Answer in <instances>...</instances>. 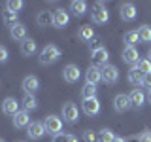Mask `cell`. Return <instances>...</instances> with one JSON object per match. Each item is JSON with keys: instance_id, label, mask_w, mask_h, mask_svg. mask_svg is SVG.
I'll list each match as a JSON object with an SVG mask.
<instances>
[{"instance_id": "cell-25", "label": "cell", "mask_w": 151, "mask_h": 142, "mask_svg": "<svg viewBox=\"0 0 151 142\" xmlns=\"http://www.w3.org/2000/svg\"><path fill=\"white\" fill-rule=\"evenodd\" d=\"M78 38H79L81 42H91L93 38H94L93 27H91V25H83L81 28H79V32H78Z\"/></svg>"}, {"instance_id": "cell-3", "label": "cell", "mask_w": 151, "mask_h": 142, "mask_svg": "<svg viewBox=\"0 0 151 142\" xmlns=\"http://www.w3.org/2000/svg\"><path fill=\"white\" fill-rule=\"evenodd\" d=\"M108 59H110V53L104 46H98V47H93L91 51V61H93V66H98V68H104L108 64Z\"/></svg>"}, {"instance_id": "cell-10", "label": "cell", "mask_w": 151, "mask_h": 142, "mask_svg": "<svg viewBox=\"0 0 151 142\" xmlns=\"http://www.w3.org/2000/svg\"><path fill=\"white\" fill-rule=\"evenodd\" d=\"M63 78L66 83H76L81 78V70L78 68V64H66L63 70Z\"/></svg>"}, {"instance_id": "cell-32", "label": "cell", "mask_w": 151, "mask_h": 142, "mask_svg": "<svg viewBox=\"0 0 151 142\" xmlns=\"http://www.w3.org/2000/svg\"><path fill=\"white\" fill-rule=\"evenodd\" d=\"M2 19H4V23H6V25H9V27H13L15 23H19V21H17V13H13V12H8V9L4 12Z\"/></svg>"}, {"instance_id": "cell-8", "label": "cell", "mask_w": 151, "mask_h": 142, "mask_svg": "<svg viewBox=\"0 0 151 142\" xmlns=\"http://www.w3.org/2000/svg\"><path fill=\"white\" fill-rule=\"evenodd\" d=\"M44 135H45L44 121H32L30 125L27 127V136H28L30 140H40Z\"/></svg>"}, {"instance_id": "cell-42", "label": "cell", "mask_w": 151, "mask_h": 142, "mask_svg": "<svg viewBox=\"0 0 151 142\" xmlns=\"http://www.w3.org/2000/svg\"><path fill=\"white\" fill-rule=\"evenodd\" d=\"M19 142H23V140H19Z\"/></svg>"}, {"instance_id": "cell-14", "label": "cell", "mask_w": 151, "mask_h": 142, "mask_svg": "<svg viewBox=\"0 0 151 142\" xmlns=\"http://www.w3.org/2000/svg\"><path fill=\"white\" fill-rule=\"evenodd\" d=\"M102 82V68L98 66H89L85 70V83H93V85H98Z\"/></svg>"}, {"instance_id": "cell-7", "label": "cell", "mask_w": 151, "mask_h": 142, "mask_svg": "<svg viewBox=\"0 0 151 142\" xmlns=\"http://www.w3.org/2000/svg\"><path fill=\"white\" fill-rule=\"evenodd\" d=\"M117 80H119V70H117L115 64H106L102 68V82L108 83V85H113L117 83Z\"/></svg>"}, {"instance_id": "cell-33", "label": "cell", "mask_w": 151, "mask_h": 142, "mask_svg": "<svg viewBox=\"0 0 151 142\" xmlns=\"http://www.w3.org/2000/svg\"><path fill=\"white\" fill-rule=\"evenodd\" d=\"M136 68H138L144 76L149 74V72H151V61H147V59H140V63L136 64Z\"/></svg>"}, {"instance_id": "cell-28", "label": "cell", "mask_w": 151, "mask_h": 142, "mask_svg": "<svg viewBox=\"0 0 151 142\" xmlns=\"http://www.w3.org/2000/svg\"><path fill=\"white\" fill-rule=\"evenodd\" d=\"M81 97H83V101H87V99H94V97H96V85L85 83L81 87Z\"/></svg>"}, {"instance_id": "cell-40", "label": "cell", "mask_w": 151, "mask_h": 142, "mask_svg": "<svg viewBox=\"0 0 151 142\" xmlns=\"http://www.w3.org/2000/svg\"><path fill=\"white\" fill-rule=\"evenodd\" d=\"M147 61H151V47L147 49Z\"/></svg>"}, {"instance_id": "cell-41", "label": "cell", "mask_w": 151, "mask_h": 142, "mask_svg": "<svg viewBox=\"0 0 151 142\" xmlns=\"http://www.w3.org/2000/svg\"><path fill=\"white\" fill-rule=\"evenodd\" d=\"M0 142H6V140H2V138H0Z\"/></svg>"}, {"instance_id": "cell-20", "label": "cell", "mask_w": 151, "mask_h": 142, "mask_svg": "<svg viewBox=\"0 0 151 142\" xmlns=\"http://www.w3.org/2000/svg\"><path fill=\"white\" fill-rule=\"evenodd\" d=\"M129 99H130L132 106H136V108H142L145 104V95H144L142 89H132L129 93Z\"/></svg>"}, {"instance_id": "cell-39", "label": "cell", "mask_w": 151, "mask_h": 142, "mask_svg": "<svg viewBox=\"0 0 151 142\" xmlns=\"http://www.w3.org/2000/svg\"><path fill=\"white\" fill-rule=\"evenodd\" d=\"M145 101L151 104V89H147V97H145Z\"/></svg>"}, {"instance_id": "cell-36", "label": "cell", "mask_w": 151, "mask_h": 142, "mask_svg": "<svg viewBox=\"0 0 151 142\" xmlns=\"http://www.w3.org/2000/svg\"><path fill=\"white\" fill-rule=\"evenodd\" d=\"M138 142H151V131H144L138 136Z\"/></svg>"}, {"instance_id": "cell-35", "label": "cell", "mask_w": 151, "mask_h": 142, "mask_svg": "<svg viewBox=\"0 0 151 142\" xmlns=\"http://www.w3.org/2000/svg\"><path fill=\"white\" fill-rule=\"evenodd\" d=\"M8 59H9V51H8L4 46H0V64L8 63Z\"/></svg>"}, {"instance_id": "cell-21", "label": "cell", "mask_w": 151, "mask_h": 142, "mask_svg": "<svg viewBox=\"0 0 151 142\" xmlns=\"http://www.w3.org/2000/svg\"><path fill=\"white\" fill-rule=\"evenodd\" d=\"M87 9H89V6H87V2H83V0H72V2H70V12H72L76 17L85 15Z\"/></svg>"}, {"instance_id": "cell-31", "label": "cell", "mask_w": 151, "mask_h": 142, "mask_svg": "<svg viewBox=\"0 0 151 142\" xmlns=\"http://www.w3.org/2000/svg\"><path fill=\"white\" fill-rule=\"evenodd\" d=\"M23 6H25L23 0H9V2H6V9L8 12H13V13H19L23 9Z\"/></svg>"}, {"instance_id": "cell-38", "label": "cell", "mask_w": 151, "mask_h": 142, "mask_svg": "<svg viewBox=\"0 0 151 142\" xmlns=\"http://www.w3.org/2000/svg\"><path fill=\"white\" fill-rule=\"evenodd\" d=\"M113 142H127V138H123V136H115Z\"/></svg>"}, {"instance_id": "cell-16", "label": "cell", "mask_w": 151, "mask_h": 142, "mask_svg": "<svg viewBox=\"0 0 151 142\" xmlns=\"http://www.w3.org/2000/svg\"><path fill=\"white\" fill-rule=\"evenodd\" d=\"M113 108H115L117 112L130 110V108H132V102H130L129 95H125V93H119V95H117V97L113 99Z\"/></svg>"}, {"instance_id": "cell-1", "label": "cell", "mask_w": 151, "mask_h": 142, "mask_svg": "<svg viewBox=\"0 0 151 142\" xmlns=\"http://www.w3.org/2000/svg\"><path fill=\"white\" fill-rule=\"evenodd\" d=\"M60 49L57 47L55 44H47L44 49L40 51V57H38V61H40V64H53L57 61L60 59Z\"/></svg>"}, {"instance_id": "cell-27", "label": "cell", "mask_w": 151, "mask_h": 142, "mask_svg": "<svg viewBox=\"0 0 151 142\" xmlns=\"http://www.w3.org/2000/svg\"><path fill=\"white\" fill-rule=\"evenodd\" d=\"M123 42H125V46L134 47L136 42H140L138 40V30H127L125 34H123Z\"/></svg>"}, {"instance_id": "cell-37", "label": "cell", "mask_w": 151, "mask_h": 142, "mask_svg": "<svg viewBox=\"0 0 151 142\" xmlns=\"http://www.w3.org/2000/svg\"><path fill=\"white\" fill-rule=\"evenodd\" d=\"M144 87H147V89H151V72L144 76Z\"/></svg>"}, {"instance_id": "cell-15", "label": "cell", "mask_w": 151, "mask_h": 142, "mask_svg": "<svg viewBox=\"0 0 151 142\" xmlns=\"http://www.w3.org/2000/svg\"><path fill=\"white\" fill-rule=\"evenodd\" d=\"M21 87H23V91H25V95H34L38 89H40V80H38L36 76H27V78L23 80Z\"/></svg>"}, {"instance_id": "cell-9", "label": "cell", "mask_w": 151, "mask_h": 142, "mask_svg": "<svg viewBox=\"0 0 151 142\" xmlns=\"http://www.w3.org/2000/svg\"><path fill=\"white\" fill-rule=\"evenodd\" d=\"M81 108H83V112L87 114L89 117H94V116H98V114H100V101H98V97L87 99V101L81 102Z\"/></svg>"}, {"instance_id": "cell-22", "label": "cell", "mask_w": 151, "mask_h": 142, "mask_svg": "<svg viewBox=\"0 0 151 142\" xmlns=\"http://www.w3.org/2000/svg\"><path fill=\"white\" fill-rule=\"evenodd\" d=\"M36 51H38V44H36V40H32V38H27V40L21 44V53L25 57H32Z\"/></svg>"}, {"instance_id": "cell-24", "label": "cell", "mask_w": 151, "mask_h": 142, "mask_svg": "<svg viewBox=\"0 0 151 142\" xmlns=\"http://www.w3.org/2000/svg\"><path fill=\"white\" fill-rule=\"evenodd\" d=\"M23 110H27V112H34L36 108H38V99H36V95H25L23 97Z\"/></svg>"}, {"instance_id": "cell-19", "label": "cell", "mask_w": 151, "mask_h": 142, "mask_svg": "<svg viewBox=\"0 0 151 142\" xmlns=\"http://www.w3.org/2000/svg\"><path fill=\"white\" fill-rule=\"evenodd\" d=\"M127 78H129V83H130V85H134V89L140 87V85H144V74H142L140 70L136 68V66H132V68L129 70Z\"/></svg>"}, {"instance_id": "cell-18", "label": "cell", "mask_w": 151, "mask_h": 142, "mask_svg": "<svg viewBox=\"0 0 151 142\" xmlns=\"http://www.w3.org/2000/svg\"><path fill=\"white\" fill-rule=\"evenodd\" d=\"M9 36L13 38L15 42H25L27 40V27L23 23H15L13 27H9Z\"/></svg>"}, {"instance_id": "cell-29", "label": "cell", "mask_w": 151, "mask_h": 142, "mask_svg": "<svg viewBox=\"0 0 151 142\" xmlns=\"http://www.w3.org/2000/svg\"><path fill=\"white\" fill-rule=\"evenodd\" d=\"M51 142H78V136L72 133H60V135H55Z\"/></svg>"}, {"instance_id": "cell-6", "label": "cell", "mask_w": 151, "mask_h": 142, "mask_svg": "<svg viewBox=\"0 0 151 142\" xmlns=\"http://www.w3.org/2000/svg\"><path fill=\"white\" fill-rule=\"evenodd\" d=\"M63 117L66 123H78L79 120V108L74 102H64L63 104Z\"/></svg>"}, {"instance_id": "cell-30", "label": "cell", "mask_w": 151, "mask_h": 142, "mask_svg": "<svg viewBox=\"0 0 151 142\" xmlns=\"http://www.w3.org/2000/svg\"><path fill=\"white\" fill-rule=\"evenodd\" d=\"M113 131L111 129H102L100 133L96 135V142H113Z\"/></svg>"}, {"instance_id": "cell-5", "label": "cell", "mask_w": 151, "mask_h": 142, "mask_svg": "<svg viewBox=\"0 0 151 142\" xmlns=\"http://www.w3.org/2000/svg\"><path fill=\"white\" fill-rule=\"evenodd\" d=\"M136 15H138V9H136V6L132 2H123L121 6H119V17H121V21H127V23H130V21H134Z\"/></svg>"}, {"instance_id": "cell-4", "label": "cell", "mask_w": 151, "mask_h": 142, "mask_svg": "<svg viewBox=\"0 0 151 142\" xmlns=\"http://www.w3.org/2000/svg\"><path fill=\"white\" fill-rule=\"evenodd\" d=\"M44 127H45V133H49V135H60L63 133V120H60L59 116H55V114H51V116L45 117L44 121Z\"/></svg>"}, {"instance_id": "cell-13", "label": "cell", "mask_w": 151, "mask_h": 142, "mask_svg": "<svg viewBox=\"0 0 151 142\" xmlns=\"http://www.w3.org/2000/svg\"><path fill=\"white\" fill-rule=\"evenodd\" d=\"M30 112L27 110H19L15 116H13V127L15 129H27L28 125H30Z\"/></svg>"}, {"instance_id": "cell-26", "label": "cell", "mask_w": 151, "mask_h": 142, "mask_svg": "<svg viewBox=\"0 0 151 142\" xmlns=\"http://www.w3.org/2000/svg\"><path fill=\"white\" fill-rule=\"evenodd\" d=\"M138 40H140V44H147V42H151V27L149 25H142L138 28Z\"/></svg>"}, {"instance_id": "cell-17", "label": "cell", "mask_w": 151, "mask_h": 142, "mask_svg": "<svg viewBox=\"0 0 151 142\" xmlns=\"http://www.w3.org/2000/svg\"><path fill=\"white\" fill-rule=\"evenodd\" d=\"M19 112V101L13 97H8L2 101V114H6V116H15Z\"/></svg>"}, {"instance_id": "cell-11", "label": "cell", "mask_w": 151, "mask_h": 142, "mask_svg": "<svg viewBox=\"0 0 151 142\" xmlns=\"http://www.w3.org/2000/svg\"><path fill=\"white\" fill-rule=\"evenodd\" d=\"M68 23H70L68 12H66V9H63V8H57L55 12H53V27H55V28H64Z\"/></svg>"}, {"instance_id": "cell-12", "label": "cell", "mask_w": 151, "mask_h": 142, "mask_svg": "<svg viewBox=\"0 0 151 142\" xmlns=\"http://www.w3.org/2000/svg\"><path fill=\"white\" fill-rule=\"evenodd\" d=\"M123 61H125L127 64H130V66H136L140 63V53H138V49L136 47H129V46H125V49H123Z\"/></svg>"}, {"instance_id": "cell-23", "label": "cell", "mask_w": 151, "mask_h": 142, "mask_svg": "<svg viewBox=\"0 0 151 142\" xmlns=\"http://www.w3.org/2000/svg\"><path fill=\"white\" fill-rule=\"evenodd\" d=\"M36 23L38 27H53V12H40L36 15Z\"/></svg>"}, {"instance_id": "cell-2", "label": "cell", "mask_w": 151, "mask_h": 142, "mask_svg": "<svg viewBox=\"0 0 151 142\" xmlns=\"http://www.w3.org/2000/svg\"><path fill=\"white\" fill-rule=\"evenodd\" d=\"M91 21L94 25H106L108 21H110V12L106 9L102 2H98L96 6L91 9Z\"/></svg>"}, {"instance_id": "cell-34", "label": "cell", "mask_w": 151, "mask_h": 142, "mask_svg": "<svg viewBox=\"0 0 151 142\" xmlns=\"http://www.w3.org/2000/svg\"><path fill=\"white\" fill-rule=\"evenodd\" d=\"M83 142H96V133L91 129L83 131Z\"/></svg>"}]
</instances>
